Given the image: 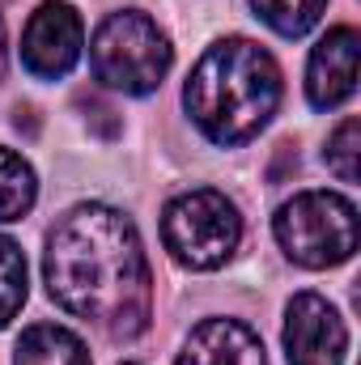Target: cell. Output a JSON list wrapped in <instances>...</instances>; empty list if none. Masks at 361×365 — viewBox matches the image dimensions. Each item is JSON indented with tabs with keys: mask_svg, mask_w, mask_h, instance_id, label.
<instances>
[{
	"mask_svg": "<svg viewBox=\"0 0 361 365\" xmlns=\"http://www.w3.org/2000/svg\"><path fill=\"white\" fill-rule=\"evenodd\" d=\"M56 306L93 323L111 340H136L153 314V276L136 225L111 204L68 208L43 251Z\"/></svg>",
	"mask_w": 361,
	"mask_h": 365,
	"instance_id": "1",
	"label": "cell"
},
{
	"mask_svg": "<svg viewBox=\"0 0 361 365\" xmlns=\"http://www.w3.org/2000/svg\"><path fill=\"white\" fill-rule=\"evenodd\" d=\"M183 106L213 145H247L280 106V68L260 43L221 38L195 60Z\"/></svg>",
	"mask_w": 361,
	"mask_h": 365,
	"instance_id": "2",
	"label": "cell"
},
{
	"mask_svg": "<svg viewBox=\"0 0 361 365\" xmlns=\"http://www.w3.org/2000/svg\"><path fill=\"white\" fill-rule=\"evenodd\" d=\"M171 60H175L171 38L149 13L123 9V13H111L93 30L90 64H93V77L106 90L145 98V93H153L166 81Z\"/></svg>",
	"mask_w": 361,
	"mask_h": 365,
	"instance_id": "3",
	"label": "cell"
},
{
	"mask_svg": "<svg viewBox=\"0 0 361 365\" xmlns=\"http://www.w3.org/2000/svg\"><path fill=\"white\" fill-rule=\"evenodd\" d=\"M280 251L302 268H336L357 251V204L340 191H302L272 217Z\"/></svg>",
	"mask_w": 361,
	"mask_h": 365,
	"instance_id": "4",
	"label": "cell"
},
{
	"mask_svg": "<svg viewBox=\"0 0 361 365\" xmlns=\"http://www.w3.org/2000/svg\"><path fill=\"white\" fill-rule=\"evenodd\" d=\"M162 242L175 255V264L191 272H213L221 268L238 242H243V217L230 195L213 187L183 191L162 212Z\"/></svg>",
	"mask_w": 361,
	"mask_h": 365,
	"instance_id": "5",
	"label": "cell"
},
{
	"mask_svg": "<svg viewBox=\"0 0 361 365\" xmlns=\"http://www.w3.org/2000/svg\"><path fill=\"white\" fill-rule=\"evenodd\" d=\"M81 47H86V26L77 17V9L68 0H47L30 13L26 21V34H21V64L43 77V81H56V77H68L81 60Z\"/></svg>",
	"mask_w": 361,
	"mask_h": 365,
	"instance_id": "6",
	"label": "cell"
},
{
	"mask_svg": "<svg viewBox=\"0 0 361 365\" xmlns=\"http://www.w3.org/2000/svg\"><path fill=\"white\" fill-rule=\"evenodd\" d=\"M349 331L336 306L319 293H298L285 310V357L289 365H345Z\"/></svg>",
	"mask_w": 361,
	"mask_h": 365,
	"instance_id": "7",
	"label": "cell"
},
{
	"mask_svg": "<svg viewBox=\"0 0 361 365\" xmlns=\"http://www.w3.org/2000/svg\"><path fill=\"white\" fill-rule=\"evenodd\" d=\"M357 30L353 26H336L319 38V47L310 51L306 64V98L315 110H332L340 102H349L357 90Z\"/></svg>",
	"mask_w": 361,
	"mask_h": 365,
	"instance_id": "8",
	"label": "cell"
},
{
	"mask_svg": "<svg viewBox=\"0 0 361 365\" xmlns=\"http://www.w3.org/2000/svg\"><path fill=\"white\" fill-rule=\"evenodd\" d=\"M179 365H268L260 336L238 319H204L179 353Z\"/></svg>",
	"mask_w": 361,
	"mask_h": 365,
	"instance_id": "9",
	"label": "cell"
},
{
	"mask_svg": "<svg viewBox=\"0 0 361 365\" xmlns=\"http://www.w3.org/2000/svg\"><path fill=\"white\" fill-rule=\"evenodd\" d=\"M13 365H90L86 344L56 323H34L26 327V336L17 340V357Z\"/></svg>",
	"mask_w": 361,
	"mask_h": 365,
	"instance_id": "10",
	"label": "cell"
},
{
	"mask_svg": "<svg viewBox=\"0 0 361 365\" xmlns=\"http://www.w3.org/2000/svg\"><path fill=\"white\" fill-rule=\"evenodd\" d=\"M34 195H39V182L30 162L13 149H0V221H21L34 208Z\"/></svg>",
	"mask_w": 361,
	"mask_h": 365,
	"instance_id": "11",
	"label": "cell"
},
{
	"mask_svg": "<svg viewBox=\"0 0 361 365\" xmlns=\"http://www.w3.org/2000/svg\"><path fill=\"white\" fill-rule=\"evenodd\" d=\"M255 4V13L268 21L276 34H285V38H302L310 26H319V17H323V9H327V0H251Z\"/></svg>",
	"mask_w": 361,
	"mask_h": 365,
	"instance_id": "12",
	"label": "cell"
},
{
	"mask_svg": "<svg viewBox=\"0 0 361 365\" xmlns=\"http://www.w3.org/2000/svg\"><path fill=\"white\" fill-rule=\"evenodd\" d=\"M26 306V255L13 238L0 234V327Z\"/></svg>",
	"mask_w": 361,
	"mask_h": 365,
	"instance_id": "13",
	"label": "cell"
},
{
	"mask_svg": "<svg viewBox=\"0 0 361 365\" xmlns=\"http://www.w3.org/2000/svg\"><path fill=\"white\" fill-rule=\"evenodd\" d=\"M327 166L336 170L340 182H357V175H361V123L353 115L332 132V140H327Z\"/></svg>",
	"mask_w": 361,
	"mask_h": 365,
	"instance_id": "14",
	"label": "cell"
},
{
	"mask_svg": "<svg viewBox=\"0 0 361 365\" xmlns=\"http://www.w3.org/2000/svg\"><path fill=\"white\" fill-rule=\"evenodd\" d=\"M13 128H17V132H21V128L34 132V110H30V106H17V110H13Z\"/></svg>",
	"mask_w": 361,
	"mask_h": 365,
	"instance_id": "15",
	"label": "cell"
},
{
	"mask_svg": "<svg viewBox=\"0 0 361 365\" xmlns=\"http://www.w3.org/2000/svg\"><path fill=\"white\" fill-rule=\"evenodd\" d=\"M4 68H9V43H4V21H0V81H4Z\"/></svg>",
	"mask_w": 361,
	"mask_h": 365,
	"instance_id": "16",
	"label": "cell"
},
{
	"mask_svg": "<svg viewBox=\"0 0 361 365\" xmlns=\"http://www.w3.org/2000/svg\"><path fill=\"white\" fill-rule=\"evenodd\" d=\"M123 365H141V361H123Z\"/></svg>",
	"mask_w": 361,
	"mask_h": 365,
	"instance_id": "17",
	"label": "cell"
}]
</instances>
